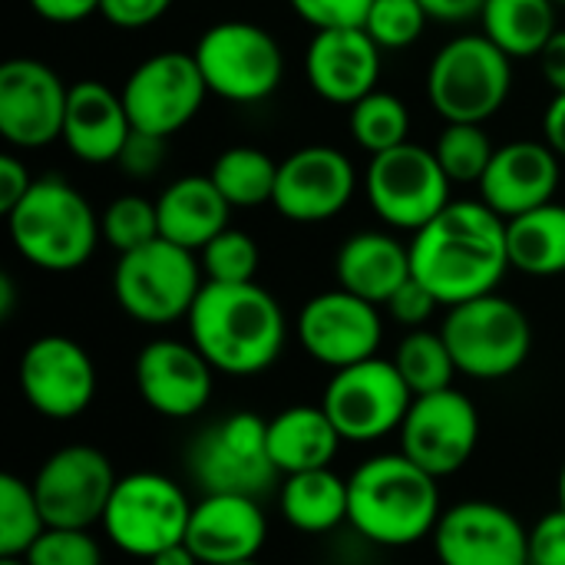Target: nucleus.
<instances>
[{
  "instance_id": "1",
  "label": "nucleus",
  "mask_w": 565,
  "mask_h": 565,
  "mask_svg": "<svg viewBox=\"0 0 565 565\" xmlns=\"http://www.w3.org/2000/svg\"><path fill=\"white\" fill-rule=\"evenodd\" d=\"M414 278L444 305H463L493 295L510 265L507 218L483 199H450L411 242Z\"/></svg>"
},
{
  "instance_id": "2",
  "label": "nucleus",
  "mask_w": 565,
  "mask_h": 565,
  "mask_svg": "<svg viewBox=\"0 0 565 565\" xmlns=\"http://www.w3.org/2000/svg\"><path fill=\"white\" fill-rule=\"evenodd\" d=\"M189 341L218 374L252 377L268 371L285 348V311L258 281H205L189 311Z\"/></svg>"
},
{
  "instance_id": "3",
  "label": "nucleus",
  "mask_w": 565,
  "mask_h": 565,
  "mask_svg": "<svg viewBox=\"0 0 565 565\" xmlns=\"http://www.w3.org/2000/svg\"><path fill=\"white\" fill-rule=\"evenodd\" d=\"M437 483L401 450L377 454L348 477V523L374 546H414L444 516Z\"/></svg>"
},
{
  "instance_id": "4",
  "label": "nucleus",
  "mask_w": 565,
  "mask_h": 565,
  "mask_svg": "<svg viewBox=\"0 0 565 565\" xmlns=\"http://www.w3.org/2000/svg\"><path fill=\"white\" fill-rule=\"evenodd\" d=\"M13 248L43 271H76L99 242L93 205L60 175L33 179L30 192L7 215Z\"/></svg>"
},
{
  "instance_id": "5",
  "label": "nucleus",
  "mask_w": 565,
  "mask_h": 565,
  "mask_svg": "<svg viewBox=\"0 0 565 565\" xmlns=\"http://www.w3.org/2000/svg\"><path fill=\"white\" fill-rule=\"evenodd\" d=\"M513 86V60L487 36L463 33L440 46L427 73V96L447 122L483 126Z\"/></svg>"
},
{
  "instance_id": "6",
  "label": "nucleus",
  "mask_w": 565,
  "mask_h": 565,
  "mask_svg": "<svg viewBox=\"0 0 565 565\" xmlns=\"http://www.w3.org/2000/svg\"><path fill=\"white\" fill-rule=\"evenodd\" d=\"M440 334L457 371L477 381H503L516 374L533 351V324L526 311L497 291L454 305Z\"/></svg>"
},
{
  "instance_id": "7",
  "label": "nucleus",
  "mask_w": 565,
  "mask_h": 565,
  "mask_svg": "<svg viewBox=\"0 0 565 565\" xmlns=\"http://www.w3.org/2000/svg\"><path fill=\"white\" fill-rule=\"evenodd\" d=\"M202 285L205 275L195 262V252L166 238L119 255L113 271L119 308L142 324H172L189 318Z\"/></svg>"
},
{
  "instance_id": "8",
  "label": "nucleus",
  "mask_w": 565,
  "mask_h": 565,
  "mask_svg": "<svg viewBox=\"0 0 565 565\" xmlns=\"http://www.w3.org/2000/svg\"><path fill=\"white\" fill-rule=\"evenodd\" d=\"M192 507L195 503L175 480L142 470L119 477L103 526L119 553L149 563L162 550L185 543Z\"/></svg>"
},
{
  "instance_id": "9",
  "label": "nucleus",
  "mask_w": 565,
  "mask_h": 565,
  "mask_svg": "<svg viewBox=\"0 0 565 565\" xmlns=\"http://www.w3.org/2000/svg\"><path fill=\"white\" fill-rule=\"evenodd\" d=\"M209 93L228 103H258L268 99L281 76L285 56L278 40L248 20H222L209 26L192 50Z\"/></svg>"
},
{
  "instance_id": "10",
  "label": "nucleus",
  "mask_w": 565,
  "mask_h": 565,
  "mask_svg": "<svg viewBox=\"0 0 565 565\" xmlns=\"http://www.w3.org/2000/svg\"><path fill=\"white\" fill-rule=\"evenodd\" d=\"M189 470L202 493L262 497L281 477L268 454V420L252 411L215 420L195 437Z\"/></svg>"
},
{
  "instance_id": "11",
  "label": "nucleus",
  "mask_w": 565,
  "mask_h": 565,
  "mask_svg": "<svg viewBox=\"0 0 565 565\" xmlns=\"http://www.w3.org/2000/svg\"><path fill=\"white\" fill-rule=\"evenodd\" d=\"M414 391L401 377L394 361L367 358L361 364L334 371L321 407L338 427L344 444H374L401 430Z\"/></svg>"
},
{
  "instance_id": "12",
  "label": "nucleus",
  "mask_w": 565,
  "mask_h": 565,
  "mask_svg": "<svg viewBox=\"0 0 565 565\" xmlns=\"http://www.w3.org/2000/svg\"><path fill=\"white\" fill-rule=\"evenodd\" d=\"M367 199L387 225L420 232L450 205V179L434 149L404 142L397 149L371 156Z\"/></svg>"
},
{
  "instance_id": "13",
  "label": "nucleus",
  "mask_w": 565,
  "mask_h": 565,
  "mask_svg": "<svg viewBox=\"0 0 565 565\" xmlns=\"http://www.w3.org/2000/svg\"><path fill=\"white\" fill-rule=\"evenodd\" d=\"M116 483L119 477L103 450L70 444L40 463L33 477V493L46 526L89 530L93 523H103Z\"/></svg>"
},
{
  "instance_id": "14",
  "label": "nucleus",
  "mask_w": 565,
  "mask_h": 565,
  "mask_svg": "<svg viewBox=\"0 0 565 565\" xmlns=\"http://www.w3.org/2000/svg\"><path fill=\"white\" fill-rule=\"evenodd\" d=\"M401 454L430 477L444 480L460 473L480 444V414L473 401L457 391H437L414 397L401 424Z\"/></svg>"
},
{
  "instance_id": "15",
  "label": "nucleus",
  "mask_w": 565,
  "mask_h": 565,
  "mask_svg": "<svg viewBox=\"0 0 565 565\" xmlns=\"http://www.w3.org/2000/svg\"><path fill=\"white\" fill-rule=\"evenodd\" d=\"M132 129L169 139L195 119L209 86L192 53L166 50L142 60L119 89Z\"/></svg>"
},
{
  "instance_id": "16",
  "label": "nucleus",
  "mask_w": 565,
  "mask_h": 565,
  "mask_svg": "<svg viewBox=\"0 0 565 565\" xmlns=\"http://www.w3.org/2000/svg\"><path fill=\"white\" fill-rule=\"evenodd\" d=\"M20 394L46 420H76L96 397V367L86 348L66 334L36 338L17 367Z\"/></svg>"
},
{
  "instance_id": "17",
  "label": "nucleus",
  "mask_w": 565,
  "mask_h": 565,
  "mask_svg": "<svg viewBox=\"0 0 565 565\" xmlns=\"http://www.w3.org/2000/svg\"><path fill=\"white\" fill-rule=\"evenodd\" d=\"M384 338V321L377 305L334 288L315 295L298 315V341L324 367H351L367 358H377Z\"/></svg>"
},
{
  "instance_id": "18",
  "label": "nucleus",
  "mask_w": 565,
  "mask_h": 565,
  "mask_svg": "<svg viewBox=\"0 0 565 565\" xmlns=\"http://www.w3.org/2000/svg\"><path fill=\"white\" fill-rule=\"evenodd\" d=\"M434 550L440 565H530V530L500 503L467 500L444 510Z\"/></svg>"
},
{
  "instance_id": "19",
  "label": "nucleus",
  "mask_w": 565,
  "mask_h": 565,
  "mask_svg": "<svg viewBox=\"0 0 565 565\" xmlns=\"http://www.w3.org/2000/svg\"><path fill=\"white\" fill-rule=\"evenodd\" d=\"M70 86L40 60L13 56L0 66V136L20 149H43L63 139Z\"/></svg>"
},
{
  "instance_id": "20",
  "label": "nucleus",
  "mask_w": 565,
  "mask_h": 565,
  "mask_svg": "<svg viewBox=\"0 0 565 565\" xmlns=\"http://www.w3.org/2000/svg\"><path fill=\"white\" fill-rule=\"evenodd\" d=\"M215 367L189 341L159 338L149 341L136 358V391L142 404L169 420H189L212 401Z\"/></svg>"
},
{
  "instance_id": "21",
  "label": "nucleus",
  "mask_w": 565,
  "mask_h": 565,
  "mask_svg": "<svg viewBox=\"0 0 565 565\" xmlns=\"http://www.w3.org/2000/svg\"><path fill=\"white\" fill-rule=\"evenodd\" d=\"M358 175L351 159L334 146H305L278 162L271 205L301 225L328 222L351 202Z\"/></svg>"
},
{
  "instance_id": "22",
  "label": "nucleus",
  "mask_w": 565,
  "mask_h": 565,
  "mask_svg": "<svg viewBox=\"0 0 565 565\" xmlns=\"http://www.w3.org/2000/svg\"><path fill=\"white\" fill-rule=\"evenodd\" d=\"M305 76L321 99L354 106L377 89L381 46L364 26L315 30L305 53Z\"/></svg>"
},
{
  "instance_id": "23",
  "label": "nucleus",
  "mask_w": 565,
  "mask_h": 565,
  "mask_svg": "<svg viewBox=\"0 0 565 565\" xmlns=\"http://www.w3.org/2000/svg\"><path fill=\"white\" fill-rule=\"evenodd\" d=\"M268 540V520L258 497L205 493L192 507L185 543L202 565H235L258 559Z\"/></svg>"
},
{
  "instance_id": "24",
  "label": "nucleus",
  "mask_w": 565,
  "mask_h": 565,
  "mask_svg": "<svg viewBox=\"0 0 565 565\" xmlns=\"http://www.w3.org/2000/svg\"><path fill=\"white\" fill-rule=\"evenodd\" d=\"M559 156L546 139H516L493 152V162L480 179V195L497 215L510 222L523 212L550 205L559 189Z\"/></svg>"
},
{
  "instance_id": "25",
  "label": "nucleus",
  "mask_w": 565,
  "mask_h": 565,
  "mask_svg": "<svg viewBox=\"0 0 565 565\" xmlns=\"http://www.w3.org/2000/svg\"><path fill=\"white\" fill-rule=\"evenodd\" d=\"M129 132H132V119L126 113L122 93L109 89L99 79H79L76 86H70L63 142L76 159L89 166L116 162Z\"/></svg>"
},
{
  "instance_id": "26",
  "label": "nucleus",
  "mask_w": 565,
  "mask_h": 565,
  "mask_svg": "<svg viewBox=\"0 0 565 565\" xmlns=\"http://www.w3.org/2000/svg\"><path fill=\"white\" fill-rule=\"evenodd\" d=\"M334 271L338 288L381 308L414 275L411 245H401L387 232H358L341 245Z\"/></svg>"
},
{
  "instance_id": "27",
  "label": "nucleus",
  "mask_w": 565,
  "mask_h": 565,
  "mask_svg": "<svg viewBox=\"0 0 565 565\" xmlns=\"http://www.w3.org/2000/svg\"><path fill=\"white\" fill-rule=\"evenodd\" d=\"M159 235L189 252H202L218 232L228 228V199L212 175H182L156 199Z\"/></svg>"
},
{
  "instance_id": "28",
  "label": "nucleus",
  "mask_w": 565,
  "mask_h": 565,
  "mask_svg": "<svg viewBox=\"0 0 565 565\" xmlns=\"http://www.w3.org/2000/svg\"><path fill=\"white\" fill-rule=\"evenodd\" d=\"M341 444L344 440L324 407L295 404L268 420V454L281 477L331 467Z\"/></svg>"
},
{
  "instance_id": "29",
  "label": "nucleus",
  "mask_w": 565,
  "mask_h": 565,
  "mask_svg": "<svg viewBox=\"0 0 565 565\" xmlns=\"http://www.w3.org/2000/svg\"><path fill=\"white\" fill-rule=\"evenodd\" d=\"M278 510L298 533H331L348 523V480H341L331 467L291 473L278 490Z\"/></svg>"
},
{
  "instance_id": "30",
  "label": "nucleus",
  "mask_w": 565,
  "mask_h": 565,
  "mask_svg": "<svg viewBox=\"0 0 565 565\" xmlns=\"http://www.w3.org/2000/svg\"><path fill=\"white\" fill-rule=\"evenodd\" d=\"M510 265L523 275L550 278L565 271V205L550 202L507 222Z\"/></svg>"
},
{
  "instance_id": "31",
  "label": "nucleus",
  "mask_w": 565,
  "mask_h": 565,
  "mask_svg": "<svg viewBox=\"0 0 565 565\" xmlns=\"http://www.w3.org/2000/svg\"><path fill=\"white\" fill-rule=\"evenodd\" d=\"M483 33L510 56H540L556 26V0H487Z\"/></svg>"
},
{
  "instance_id": "32",
  "label": "nucleus",
  "mask_w": 565,
  "mask_h": 565,
  "mask_svg": "<svg viewBox=\"0 0 565 565\" xmlns=\"http://www.w3.org/2000/svg\"><path fill=\"white\" fill-rule=\"evenodd\" d=\"M209 175L232 209H255L275 199L278 162L255 146H232L215 159Z\"/></svg>"
},
{
  "instance_id": "33",
  "label": "nucleus",
  "mask_w": 565,
  "mask_h": 565,
  "mask_svg": "<svg viewBox=\"0 0 565 565\" xmlns=\"http://www.w3.org/2000/svg\"><path fill=\"white\" fill-rule=\"evenodd\" d=\"M394 364H397L401 377L407 381V387L414 391V397L447 391V387H454V377L460 374L444 334L440 331H424V328L411 331L397 344Z\"/></svg>"
},
{
  "instance_id": "34",
  "label": "nucleus",
  "mask_w": 565,
  "mask_h": 565,
  "mask_svg": "<svg viewBox=\"0 0 565 565\" xmlns=\"http://www.w3.org/2000/svg\"><path fill=\"white\" fill-rule=\"evenodd\" d=\"M351 136L371 156H381L387 149L411 142L407 139L411 113H407L404 99L394 93H384V89H374L364 99H358L351 106Z\"/></svg>"
},
{
  "instance_id": "35",
  "label": "nucleus",
  "mask_w": 565,
  "mask_h": 565,
  "mask_svg": "<svg viewBox=\"0 0 565 565\" xmlns=\"http://www.w3.org/2000/svg\"><path fill=\"white\" fill-rule=\"evenodd\" d=\"M46 520L36 503L33 483L3 473L0 477V556L23 559L30 546L43 536Z\"/></svg>"
},
{
  "instance_id": "36",
  "label": "nucleus",
  "mask_w": 565,
  "mask_h": 565,
  "mask_svg": "<svg viewBox=\"0 0 565 565\" xmlns=\"http://www.w3.org/2000/svg\"><path fill=\"white\" fill-rule=\"evenodd\" d=\"M444 172L450 182H477L487 175L490 162H493V142L483 132V126L477 122H447V129L440 132L437 146H434Z\"/></svg>"
},
{
  "instance_id": "37",
  "label": "nucleus",
  "mask_w": 565,
  "mask_h": 565,
  "mask_svg": "<svg viewBox=\"0 0 565 565\" xmlns=\"http://www.w3.org/2000/svg\"><path fill=\"white\" fill-rule=\"evenodd\" d=\"M258 262L262 252L255 245V238L242 228H225L218 232L205 248H202V275L205 281L215 285H248L258 275Z\"/></svg>"
},
{
  "instance_id": "38",
  "label": "nucleus",
  "mask_w": 565,
  "mask_h": 565,
  "mask_svg": "<svg viewBox=\"0 0 565 565\" xmlns=\"http://www.w3.org/2000/svg\"><path fill=\"white\" fill-rule=\"evenodd\" d=\"M103 238L119 252H132V248H142L159 235V209L156 202L142 199V195H119L109 202V209L103 212Z\"/></svg>"
},
{
  "instance_id": "39",
  "label": "nucleus",
  "mask_w": 565,
  "mask_h": 565,
  "mask_svg": "<svg viewBox=\"0 0 565 565\" xmlns=\"http://www.w3.org/2000/svg\"><path fill=\"white\" fill-rule=\"evenodd\" d=\"M427 20L430 17L420 7V0H374L364 30L374 36L381 50H404L420 40Z\"/></svg>"
},
{
  "instance_id": "40",
  "label": "nucleus",
  "mask_w": 565,
  "mask_h": 565,
  "mask_svg": "<svg viewBox=\"0 0 565 565\" xmlns=\"http://www.w3.org/2000/svg\"><path fill=\"white\" fill-rule=\"evenodd\" d=\"M23 559L26 565H103V550L89 530L46 526Z\"/></svg>"
},
{
  "instance_id": "41",
  "label": "nucleus",
  "mask_w": 565,
  "mask_h": 565,
  "mask_svg": "<svg viewBox=\"0 0 565 565\" xmlns=\"http://www.w3.org/2000/svg\"><path fill=\"white\" fill-rule=\"evenodd\" d=\"M291 10L311 23L315 30H334V26H364L374 0H288Z\"/></svg>"
},
{
  "instance_id": "42",
  "label": "nucleus",
  "mask_w": 565,
  "mask_h": 565,
  "mask_svg": "<svg viewBox=\"0 0 565 565\" xmlns=\"http://www.w3.org/2000/svg\"><path fill=\"white\" fill-rule=\"evenodd\" d=\"M162 159H166V139L132 129L116 166L132 179H152L162 169Z\"/></svg>"
},
{
  "instance_id": "43",
  "label": "nucleus",
  "mask_w": 565,
  "mask_h": 565,
  "mask_svg": "<svg viewBox=\"0 0 565 565\" xmlns=\"http://www.w3.org/2000/svg\"><path fill=\"white\" fill-rule=\"evenodd\" d=\"M387 311H391V318L397 321V324H404V328H411V331H417V328H424L427 321H430V315L440 308V301L411 275V281H404L397 291H394V298L384 305Z\"/></svg>"
},
{
  "instance_id": "44",
  "label": "nucleus",
  "mask_w": 565,
  "mask_h": 565,
  "mask_svg": "<svg viewBox=\"0 0 565 565\" xmlns=\"http://www.w3.org/2000/svg\"><path fill=\"white\" fill-rule=\"evenodd\" d=\"M530 565H565V510L556 507L530 530Z\"/></svg>"
},
{
  "instance_id": "45",
  "label": "nucleus",
  "mask_w": 565,
  "mask_h": 565,
  "mask_svg": "<svg viewBox=\"0 0 565 565\" xmlns=\"http://www.w3.org/2000/svg\"><path fill=\"white\" fill-rule=\"evenodd\" d=\"M169 7L172 0H103L99 13L119 30H142L159 17H166Z\"/></svg>"
},
{
  "instance_id": "46",
  "label": "nucleus",
  "mask_w": 565,
  "mask_h": 565,
  "mask_svg": "<svg viewBox=\"0 0 565 565\" xmlns=\"http://www.w3.org/2000/svg\"><path fill=\"white\" fill-rule=\"evenodd\" d=\"M30 185H33L30 169L17 156L3 152L0 156V212H3V218L20 205V199L30 192Z\"/></svg>"
},
{
  "instance_id": "47",
  "label": "nucleus",
  "mask_w": 565,
  "mask_h": 565,
  "mask_svg": "<svg viewBox=\"0 0 565 565\" xmlns=\"http://www.w3.org/2000/svg\"><path fill=\"white\" fill-rule=\"evenodd\" d=\"M99 3L103 0H30L36 17L50 23H79L89 13H99Z\"/></svg>"
},
{
  "instance_id": "48",
  "label": "nucleus",
  "mask_w": 565,
  "mask_h": 565,
  "mask_svg": "<svg viewBox=\"0 0 565 565\" xmlns=\"http://www.w3.org/2000/svg\"><path fill=\"white\" fill-rule=\"evenodd\" d=\"M540 66L553 93H565V30H556L540 53Z\"/></svg>"
},
{
  "instance_id": "49",
  "label": "nucleus",
  "mask_w": 565,
  "mask_h": 565,
  "mask_svg": "<svg viewBox=\"0 0 565 565\" xmlns=\"http://www.w3.org/2000/svg\"><path fill=\"white\" fill-rule=\"evenodd\" d=\"M487 0H420V7L427 10V17L434 20H450V23H460V20H470L483 10Z\"/></svg>"
},
{
  "instance_id": "50",
  "label": "nucleus",
  "mask_w": 565,
  "mask_h": 565,
  "mask_svg": "<svg viewBox=\"0 0 565 565\" xmlns=\"http://www.w3.org/2000/svg\"><path fill=\"white\" fill-rule=\"evenodd\" d=\"M543 139L553 146V152L565 159V93H556L543 116Z\"/></svg>"
},
{
  "instance_id": "51",
  "label": "nucleus",
  "mask_w": 565,
  "mask_h": 565,
  "mask_svg": "<svg viewBox=\"0 0 565 565\" xmlns=\"http://www.w3.org/2000/svg\"><path fill=\"white\" fill-rule=\"evenodd\" d=\"M149 565H202V563H199V556L189 550V543H175V546L162 550L159 556H152Z\"/></svg>"
},
{
  "instance_id": "52",
  "label": "nucleus",
  "mask_w": 565,
  "mask_h": 565,
  "mask_svg": "<svg viewBox=\"0 0 565 565\" xmlns=\"http://www.w3.org/2000/svg\"><path fill=\"white\" fill-rule=\"evenodd\" d=\"M13 311V281L10 275H0V321H7Z\"/></svg>"
},
{
  "instance_id": "53",
  "label": "nucleus",
  "mask_w": 565,
  "mask_h": 565,
  "mask_svg": "<svg viewBox=\"0 0 565 565\" xmlns=\"http://www.w3.org/2000/svg\"><path fill=\"white\" fill-rule=\"evenodd\" d=\"M559 507L565 510V463L563 470H559Z\"/></svg>"
},
{
  "instance_id": "54",
  "label": "nucleus",
  "mask_w": 565,
  "mask_h": 565,
  "mask_svg": "<svg viewBox=\"0 0 565 565\" xmlns=\"http://www.w3.org/2000/svg\"><path fill=\"white\" fill-rule=\"evenodd\" d=\"M0 565H26V559H7V556H0Z\"/></svg>"
},
{
  "instance_id": "55",
  "label": "nucleus",
  "mask_w": 565,
  "mask_h": 565,
  "mask_svg": "<svg viewBox=\"0 0 565 565\" xmlns=\"http://www.w3.org/2000/svg\"><path fill=\"white\" fill-rule=\"evenodd\" d=\"M235 565H258V563H255V559H252V563H235Z\"/></svg>"
},
{
  "instance_id": "56",
  "label": "nucleus",
  "mask_w": 565,
  "mask_h": 565,
  "mask_svg": "<svg viewBox=\"0 0 565 565\" xmlns=\"http://www.w3.org/2000/svg\"><path fill=\"white\" fill-rule=\"evenodd\" d=\"M556 7H565V0H556Z\"/></svg>"
}]
</instances>
